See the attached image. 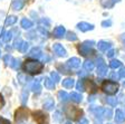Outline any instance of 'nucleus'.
Returning <instances> with one entry per match:
<instances>
[{
	"mask_svg": "<svg viewBox=\"0 0 125 124\" xmlns=\"http://www.w3.org/2000/svg\"><path fill=\"white\" fill-rule=\"evenodd\" d=\"M111 25H112V21H111V20H105V21H103V23H102V26H103V27H109Z\"/></svg>",
	"mask_w": 125,
	"mask_h": 124,
	"instance_id": "nucleus-39",
	"label": "nucleus"
},
{
	"mask_svg": "<svg viewBox=\"0 0 125 124\" xmlns=\"http://www.w3.org/2000/svg\"><path fill=\"white\" fill-rule=\"evenodd\" d=\"M20 26L25 29H29L32 27V21L29 20L28 18H23V19H21V21H20Z\"/></svg>",
	"mask_w": 125,
	"mask_h": 124,
	"instance_id": "nucleus-15",
	"label": "nucleus"
},
{
	"mask_svg": "<svg viewBox=\"0 0 125 124\" xmlns=\"http://www.w3.org/2000/svg\"><path fill=\"white\" fill-rule=\"evenodd\" d=\"M0 124H10V122L8 121L7 119H3V117H0Z\"/></svg>",
	"mask_w": 125,
	"mask_h": 124,
	"instance_id": "nucleus-40",
	"label": "nucleus"
},
{
	"mask_svg": "<svg viewBox=\"0 0 125 124\" xmlns=\"http://www.w3.org/2000/svg\"><path fill=\"white\" fill-rule=\"evenodd\" d=\"M30 55L32 57H37V58H42V50L38 48V47H35V48H32L30 50Z\"/></svg>",
	"mask_w": 125,
	"mask_h": 124,
	"instance_id": "nucleus-18",
	"label": "nucleus"
},
{
	"mask_svg": "<svg viewBox=\"0 0 125 124\" xmlns=\"http://www.w3.org/2000/svg\"><path fill=\"white\" fill-rule=\"evenodd\" d=\"M3 104H5V101H3L2 96L0 95V109H1V106H3Z\"/></svg>",
	"mask_w": 125,
	"mask_h": 124,
	"instance_id": "nucleus-44",
	"label": "nucleus"
},
{
	"mask_svg": "<svg viewBox=\"0 0 125 124\" xmlns=\"http://www.w3.org/2000/svg\"><path fill=\"white\" fill-rule=\"evenodd\" d=\"M111 43H107V41H104V40H102L99 41L98 44H97V47H98L99 50H102V52H107L109 48H111Z\"/></svg>",
	"mask_w": 125,
	"mask_h": 124,
	"instance_id": "nucleus-11",
	"label": "nucleus"
},
{
	"mask_svg": "<svg viewBox=\"0 0 125 124\" xmlns=\"http://www.w3.org/2000/svg\"><path fill=\"white\" fill-rule=\"evenodd\" d=\"M52 34H54V36L56 37V38H62V37L65 36L66 30H65V28H64L62 26H58V27H56V28L54 29Z\"/></svg>",
	"mask_w": 125,
	"mask_h": 124,
	"instance_id": "nucleus-9",
	"label": "nucleus"
},
{
	"mask_svg": "<svg viewBox=\"0 0 125 124\" xmlns=\"http://www.w3.org/2000/svg\"><path fill=\"white\" fill-rule=\"evenodd\" d=\"M84 68H85L86 70H93V68H94V63L93 62H91V60H86L85 63H84Z\"/></svg>",
	"mask_w": 125,
	"mask_h": 124,
	"instance_id": "nucleus-24",
	"label": "nucleus"
},
{
	"mask_svg": "<svg viewBox=\"0 0 125 124\" xmlns=\"http://www.w3.org/2000/svg\"><path fill=\"white\" fill-rule=\"evenodd\" d=\"M0 54H1V52H0Z\"/></svg>",
	"mask_w": 125,
	"mask_h": 124,
	"instance_id": "nucleus-47",
	"label": "nucleus"
},
{
	"mask_svg": "<svg viewBox=\"0 0 125 124\" xmlns=\"http://www.w3.org/2000/svg\"><path fill=\"white\" fill-rule=\"evenodd\" d=\"M46 115L44 114V112L42 111H37L35 112V120H36V122L38 124H44L45 121H46Z\"/></svg>",
	"mask_w": 125,
	"mask_h": 124,
	"instance_id": "nucleus-8",
	"label": "nucleus"
},
{
	"mask_svg": "<svg viewBox=\"0 0 125 124\" xmlns=\"http://www.w3.org/2000/svg\"><path fill=\"white\" fill-rule=\"evenodd\" d=\"M107 103H108L111 106H116L117 98L116 97H108V98H107Z\"/></svg>",
	"mask_w": 125,
	"mask_h": 124,
	"instance_id": "nucleus-29",
	"label": "nucleus"
},
{
	"mask_svg": "<svg viewBox=\"0 0 125 124\" xmlns=\"http://www.w3.org/2000/svg\"><path fill=\"white\" fill-rule=\"evenodd\" d=\"M3 60H5L6 64H9V65H10L11 60H12V57H11L10 55H6V56L3 57Z\"/></svg>",
	"mask_w": 125,
	"mask_h": 124,
	"instance_id": "nucleus-36",
	"label": "nucleus"
},
{
	"mask_svg": "<svg viewBox=\"0 0 125 124\" xmlns=\"http://www.w3.org/2000/svg\"><path fill=\"white\" fill-rule=\"evenodd\" d=\"M42 85H40V82H39V79H37L36 82L32 84V86H31V90H32V92H35V93H40L42 92Z\"/></svg>",
	"mask_w": 125,
	"mask_h": 124,
	"instance_id": "nucleus-19",
	"label": "nucleus"
},
{
	"mask_svg": "<svg viewBox=\"0 0 125 124\" xmlns=\"http://www.w3.org/2000/svg\"><path fill=\"white\" fill-rule=\"evenodd\" d=\"M122 65V63L120 62V60H116V59H113L112 62H111V64H109V67L113 68V69H116V68H118Z\"/></svg>",
	"mask_w": 125,
	"mask_h": 124,
	"instance_id": "nucleus-25",
	"label": "nucleus"
},
{
	"mask_svg": "<svg viewBox=\"0 0 125 124\" xmlns=\"http://www.w3.org/2000/svg\"><path fill=\"white\" fill-rule=\"evenodd\" d=\"M111 77H112L114 80H117L118 78H120V74H115V73H113L112 75H111Z\"/></svg>",
	"mask_w": 125,
	"mask_h": 124,
	"instance_id": "nucleus-41",
	"label": "nucleus"
},
{
	"mask_svg": "<svg viewBox=\"0 0 125 124\" xmlns=\"http://www.w3.org/2000/svg\"><path fill=\"white\" fill-rule=\"evenodd\" d=\"M114 54H115L114 49H111V50H108V52H107V56H108V57H113V56H114Z\"/></svg>",
	"mask_w": 125,
	"mask_h": 124,
	"instance_id": "nucleus-42",
	"label": "nucleus"
},
{
	"mask_svg": "<svg viewBox=\"0 0 125 124\" xmlns=\"http://www.w3.org/2000/svg\"><path fill=\"white\" fill-rule=\"evenodd\" d=\"M52 50H54L55 54L57 55V56H60V57L66 56L65 48H64L60 44H54V46H52Z\"/></svg>",
	"mask_w": 125,
	"mask_h": 124,
	"instance_id": "nucleus-5",
	"label": "nucleus"
},
{
	"mask_svg": "<svg viewBox=\"0 0 125 124\" xmlns=\"http://www.w3.org/2000/svg\"><path fill=\"white\" fill-rule=\"evenodd\" d=\"M67 66H68L69 68H72V69L78 68L79 66H81V60H79V58H77V57H73V58L68 59Z\"/></svg>",
	"mask_w": 125,
	"mask_h": 124,
	"instance_id": "nucleus-6",
	"label": "nucleus"
},
{
	"mask_svg": "<svg viewBox=\"0 0 125 124\" xmlns=\"http://www.w3.org/2000/svg\"><path fill=\"white\" fill-rule=\"evenodd\" d=\"M22 44H23V41L21 40L20 38L17 39V40L15 41V48L18 49V50H20V49H21V46H22Z\"/></svg>",
	"mask_w": 125,
	"mask_h": 124,
	"instance_id": "nucleus-30",
	"label": "nucleus"
},
{
	"mask_svg": "<svg viewBox=\"0 0 125 124\" xmlns=\"http://www.w3.org/2000/svg\"><path fill=\"white\" fill-rule=\"evenodd\" d=\"M19 63H20L19 59H15V58H12V60H11V63H10V66L13 68V69H18L19 66H20Z\"/></svg>",
	"mask_w": 125,
	"mask_h": 124,
	"instance_id": "nucleus-26",
	"label": "nucleus"
},
{
	"mask_svg": "<svg viewBox=\"0 0 125 124\" xmlns=\"http://www.w3.org/2000/svg\"><path fill=\"white\" fill-rule=\"evenodd\" d=\"M54 120L56 122H60L62 121V116H60V113L59 112H55V114H54Z\"/></svg>",
	"mask_w": 125,
	"mask_h": 124,
	"instance_id": "nucleus-35",
	"label": "nucleus"
},
{
	"mask_svg": "<svg viewBox=\"0 0 125 124\" xmlns=\"http://www.w3.org/2000/svg\"><path fill=\"white\" fill-rule=\"evenodd\" d=\"M66 115L72 120H77L82 115V111L75 106H68L66 109Z\"/></svg>",
	"mask_w": 125,
	"mask_h": 124,
	"instance_id": "nucleus-3",
	"label": "nucleus"
},
{
	"mask_svg": "<svg viewBox=\"0 0 125 124\" xmlns=\"http://www.w3.org/2000/svg\"><path fill=\"white\" fill-rule=\"evenodd\" d=\"M77 27H78V29L81 31H88V30H92V29L94 28V26L93 25H91V23H79L77 25Z\"/></svg>",
	"mask_w": 125,
	"mask_h": 124,
	"instance_id": "nucleus-10",
	"label": "nucleus"
},
{
	"mask_svg": "<svg viewBox=\"0 0 125 124\" xmlns=\"http://www.w3.org/2000/svg\"><path fill=\"white\" fill-rule=\"evenodd\" d=\"M84 82V86H85V90L88 88V90H91V93H95L97 90L96 84L93 82V80H83Z\"/></svg>",
	"mask_w": 125,
	"mask_h": 124,
	"instance_id": "nucleus-7",
	"label": "nucleus"
},
{
	"mask_svg": "<svg viewBox=\"0 0 125 124\" xmlns=\"http://www.w3.org/2000/svg\"><path fill=\"white\" fill-rule=\"evenodd\" d=\"M44 85L47 90H52L55 87V82L52 79H50L49 77H46L44 79Z\"/></svg>",
	"mask_w": 125,
	"mask_h": 124,
	"instance_id": "nucleus-16",
	"label": "nucleus"
},
{
	"mask_svg": "<svg viewBox=\"0 0 125 124\" xmlns=\"http://www.w3.org/2000/svg\"><path fill=\"white\" fill-rule=\"evenodd\" d=\"M50 77H52V79L54 80L55 83H57V82H59L60 80V76H59V74H58L57 72H52Z\"/></svg>",
	"mask_w": 125,
	"mask_h": 124,
	"instance_id": "nucleus-27",
	"label": "nucleus"
},
{
	"mask_svg": "<svg viewBox=\"0 0 125 124\" xmlns=\"http://www.w3.org/2000/svg\"><path fill=\"white\" fill-rule=\"evenodd\" d=\"M118 74H120V77H125V68H122L118 72Z\"/></svg>",
	"mask_w": 125,
	"mask_h": 124,
	"instance_id": "nucleus-43",
	"label": "nucleus"
},
{
	"mask_svg": "<svg viewBox=\"0 0 125 124\" xmlns=\"http://www.w3.org/2000/svg\"><path fill=\"white\" fill-rule=\"evenodd\" d=\"M124 87H125V82H124Z\"/></svg>",
	"mask_w": 125,
	"mask_h": 124,
	"instance_id": "nucleus-46",
	"label": "nucleus"
},
{
	"mask_svg": "<svg viewBox=\"0 0 125 124\" xmlns=\"http://www.w3.org/2000/svg\"><path fill=\"white\" fill-rule=\"evenodd\" d=\"M18 78L20 79V83H22V84H23V83H26V82H28V80H27V78L25 77L22 74H19V75H18Z\"/></svg>",
	"mask_w": 125,
	"mask_h": 124,
	"instance_id": "nucleus-38",
	"label": "nucleus"
},
{
	"mask_svg": "<svg viewBox=\"0 0 125 124\" xmlns=\"http://www.w3.org/2000/svg\"><path fill=\"white\" fill-rule=\"evenodd\" d=\"M79 124H88V121L86 119H82V121L79 122Z\"/></svg>",
	"mask_w": 125,
	"mask_h": 124,
	"instance_id": "nucleus-45",
	"label": "nucleus"
},
{
	"mask_svg": "<svg viewBox=\"0 0 125 124\" xmlns=\"http://www.w3.org/2000/svg\"><path fill=\"white\" fill-rule=\"evenodd\" d=\"M27 97H28V92L23 90V92H22V95H21V102H22V103H26Z\"/></svg>",
	"mask_w": 125,
	"mask_h": 124,
	"instance_id": "nucleus-37",
	"label": "nucleus"
},
{
	"mask_svg": "<svg viewBox=\"0 0 125 124\" xmlns=\"http://www.w3.org/2000/svg\"><path fill=\"white\" fill-rule=\"evenodd\" d=\"M77 90H85V86H84L83 80H79V82L77 83Z\"/></svg>",
	"mask_w": 125,
	"mask_h": 124,
	"instance_id": "nucleus-33",
	"label": "nucleus"
},
{
	"mask_svg": "<svg viewBox=\"0 0 125 124\" xmlns=\"http://www.w3.org/2000/svg\"><path fill=\"white\" fill-rule=\"evenodd\" d=\"M115 120H116V122H118V123L125 122V115L121 110H117V111L115 112Z\"/></svg>",
	"mask_w": 125,
	"mask_h": 124,
	"instance_id": "nucleus-12",
	"label": "nucleus"
},
{
	"mask_svg": "<svg viewBox=\"0 0 125 124\" xmlns=\"http://www.w3.org/2000/svg\"><path fill=\"white\" fill-rule=\"evenodd\" d=\"M67 39H68V40L74 41V40H76V39H77V36H76L74 33H68V34H67Z\"/></svg>",
	"mask_w": 125,
	"mask_h": 124,
	"instance_id": "nucleus-31",
	"label": "nucleus"
},
{
	"mask_svg": "<svg viewBox=\"0 0 125 124\" xmlns=\"http://www.w3.org/2000/svg\"><path fill=\"white\" fill-rule=\"evenodd\" d=\"M11 38H12V33H11V31H6L2 37V40L5 41V43H9V41L11 40Z\"/></svg>",
	"mask_w": 125,
	"mask_h": 124,
	"instance_id": "nucleus-23",
	"label": "nucleus"
},
{
	"mask_svg": "<svg viewBox=\"0 0 125 124\" xmlns=\"http://www.w3.org/2000/svg\"><path fill=\"white\" fill-rule=\"evenodd\" d=\"M58 97H59L60 101L66 102L69 98V94H67L65 90H60V92H58Z\"/></svg>",
	"mask_w": 125,
	"mask_h": 124,
	"instance_id": "nucleus-22",
	"label": "nucleus"
},
{
	"mask_svg": "<svg viewBox=\"0 0 125 124\" xmlns=\"http://www.w3.org/2000/svg\"><path fill=\"white\" fill-rule=\"evenodd\" d=\"M28 48H29V44H28V43H23V44H22V46H21L20 52H22V53H26L27 50H28Z\"/></svg>",
	"mask_w": 125,
	"mask_h": 124,
	"instance_id": "nucleus-34",
	"label": "nucleus"
},
{
	"mask_svg": "<svg viewBox=\"0 0 125 124\" xmlns=\"http://www.w3.org/2000/svg\"><path fill=\"white\" fill-rule=\"evenodd\" d=\"M16 21H17V18H16L15 16H11V17L7 18V20H6V25H7V26H10V25H13Z\"/></svg>",
	"mask_w": 125,
	"mask_h": 124,
	"instance_id": "nucleus-28",
	"label": "nucleus"
},
{
	"mask_svg": "<svg viewBox=\"0 0 125 124\" xmlns=\"http://www.w3.org/2000/svg\"><path fill=\"white\" fill-rule=\"evenodd\" d=\"M104 116L106 119H111L112 117V110H104Z\"/></svg>",
	"mask_w": 125,
	"mask_h": 124,
	"instance_id": "nucleus-32",
	"label": "nucleus"
},
{
	"mask_svg": "<svg viewBox=\"0 0 125 124\" xmlns=\"http://www.w3.org/2000/svg\"><path fill=\"white\" fill-rule=\"evenodd\" d=\"M22 68L26 73H28L30 75H35V74H39L42 72L44 68V65H42V63L36 59H27L23 63Z\"/></svg>",
	"mask_w": 125,
	"mask_h": 124,
	"instance_id": "nucleus-1",
	"label": "nucleus"
},
{
	"mask_svg": "<svg viewBox=\"0 0 125 124\" xmlns=\"http://www.w3.org/2000/svg\"><path fill=\"white\" fill-rule=\"evenodd\" d=\"M107 74V66L105 64L103 65H99L98 67H97V75L99 76H104Z\"/></svg>",
	"mask_w": 125,
	"mask_h": 124,
	"instance_id": "nucleus-17",
	"label": "nucleus"
},
{
	"mask_svg": "<svg viewBox=\"0 0 125 124\" xmlns=\"http://www.w3.org/2000/svg\"><path fill=\"white\" fill-rule=\"evenodd\" d=\"M54 106H55V102L52 98H47L46 101L44 102V107L46 110H48V111H50V110L54 109Z\"/></svg>",
	"mask_w": 125,
	"mask_h": 124,
	"instance_id": "nucleus-13",
	"label": "nucleus"
},
{
	"mask_svg": "<svg viewBox=\"0 0 125 124\" xmlns=\"http://www.w3.org/2000/svg\"><path fill=\"white\" fill-rule=\"evenodd\" d=\"M102 90L108 95H114L118 90V84L113 80H105L102 85Z\"/></svg>",
	"mask_w": 125,
	"mask_h": 124,
	"instance_id": "nucleus-2",
	"label": "nucleus"
},
{
	"mask_svg": "<svg viewBox=\"0 0 125 124\" xmlns=\"http://www.w3.org/2000/svg\"><path fill=\"white\" fill-rule=\"evenodd\" d=\"M69 97L72 98V100H73L74 102H76V103H81L82 100H83V97H82L81 94H79V93H75V92L70 94Z\"/></svg>",
	"mask_w": 125,
	"mask_h": 124,
	"instance_id": "nucleus-20",
	"label": "nucleus"
},
{
	"mask_svg": "<svg viewBox=\"0 0 125 124\" xmlns=\"http://www.w3.org/2000/svg\"><path fill=\"white\" fill-rule=\"evenodd\" d=\"M75 85V80L73 78H66L62 80V86L65 88H73Z\"/></svg>",
	"mask_w": 125,
	"mask_h": 124,
	"instance_id": "nucleus-14",
	"label": "nucleus"
},
{
	"mask_svg": "<svg viewBox=\"0 0 125 124\" xmlns=\"http://www.w3.org/2000/svg\"><path fill=\"white\" fill-rule=\"evenodd\" d=\"M23 7V2L21 0H15L12 2V9L13 10H20Z\"/></svg>",
	"mask_w": 125,
	"mask_h": 124,
	"instance_id": "nucleus-21",
	"label": "nucleus"
},
{
	"mask_svg": "<svg viewBox=\"0 0 125 124\" xmlns=\"http://www.w3.org/2000/svg\"><path fill=\"white\" fill-rule=\"evenodd\" d=\"M28 119V111L25 107H20L18 111L16 112V121L17 122H21Z\"/></svg>",
	"mask_w": 125,
	"mask_h": 124,
	"instance_id": "nucleus-4",
	"label": "nucleus"
}]
</instances>
